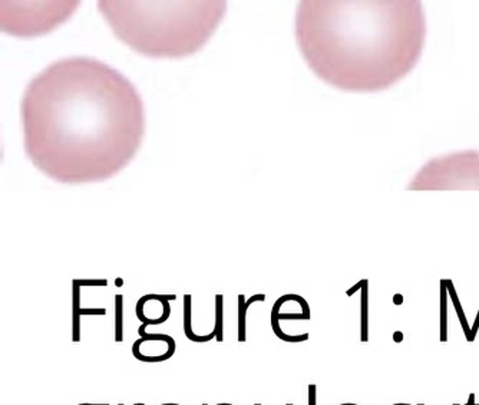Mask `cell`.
I'll return each instance as SVG.
<instances>
[{
	"mask_svg": "<svg viewBox=\"0 0 479 405\" xmlns=\"http://www.w3.org/2000/svg\"><path fill=\"white\" fill-rule=\"evenodd\" d=\"M20 118L28 158L67 184L118 174L135 157L145 131L135 87L85 56L60 59L35 76L20 103Z\"/></svg>",
	"mask_w": 479,
	"mask_h": 405,
	"instance_id": "cell-1",
	"label": "cell"
},
{
	"mask_svg": "<svg viewBox=\"0 0 479 405\" xmlns=\"http://www.w3.org/2000/svg\"><path fill=\"white\" fill-rule=\"evenodd\" d=\"M296 39L308 68L346 92H379L419 62L422 0H300Z\"/></svg>",
	"mask_w": 479,
	"mask_h": 405,
	"instance_id": "cell-2",
	"label": "cell"
},
{
	"mask_svg": "<svg viewBox=\"0 0 479 405\" xmlns=\"http://www.w3.org/2000/svg\"><path fill=\"white\" fill-rule=\"evenodd\" d=\"M122 44L150 58H184L200 51L224 17L227 0H98Z\"/></svg>",
	"mask_w": 479,
	"mask_h": 405,
	"instance_id": "cell-3",
	"label": "cell"
},
{
	"mask_svg": "<svg viewBox=\"0 0 479 405\" xmlns=\"http://www.w3.org/2000/svg\"><path fill=\"white\" fill-rule=\"evenodd\" d=\"M80 0H0V26L16 37L46 35L65 24Z\"/></svg>",
	"mask_w": 479,
	"mask_h": 405,
	"instance_id": "cell-4",
	"label": "cell"
},
{
	"mask_svg": "<svg viewBox=\"0 0 479 405\" xmlns=\"http://www.w3.org/2000/svg\"><path fill=\"white\" fill-rule=\"evenodd\" d=\"M406 189L410 191L479 190V151H456L426 161Z\"/></svg>",
	"mask_w": 479,
	"mask_h": 405,
	"instance_id": "cell-5",
	"label": "cell"
},
{
	"mask_svg": "<svg viewBox=\"0 0 479 405\" xmlns=\"http://www.w3.org/2000/svg\"><path fill=\"white\" fill-rule=\"evenodd\" d=\"M145 325L139 328V339L132 345V355L147 363H158L168 361L175 352V342L171 336L164 334H147Z\"/></svg>",
	"mask_w": 479,
	"mask_h": 405,
	"instance_id": "cell-6",
	"label": "cell"
},
{
	"mask_svg": "<svg viewBox=\"0 0 479 405\" xmlns=\"http://www.w3.org/2000/svg\"><path fill=\"white\" fill-rule=\"evenodd\" d=\"M281 320H310L308 303L293 312H284L277 305H275L272 311V327L276 328Z\"/></svg>",
	"mask_w": 479,
	"mask_h": 405,
	"instance_id": "cell-7",
	"label": "cell"
},
{
	"mask_svg": "<svg viewBox=\"0 0 479 405\" xmlns=\"http://www.w3.org/2000/svg\"><path fill=\"white\" fill-rule=\"evenodd\" d=\"M265 296L264 295H256L253 298H250L248 300H245L244 296H238V341L244 342L245 341V315H247V309L248 307L252 305V303L257 302V300H264Z\"/></svg>",
	"mask_w": 479,
	"mask_h": 405,
	"instance_id": "cell-8",
	"label": "cell"
},
{
	"mask_svg": "<svg viewBox=\"0 0 479 405\" xmlns=\"http://www.w3.org/2000/svg\"><path fill=\"white\" fill-rule=\"evenodd\" d=\"M445 282H446L449 296H451V299H452V302H453V305H455L456 313H458V316H460V320H461V323H462V328H464V332H465V335H467V339L471 342V329H469L468 322H467V319H465V316H464V311H462V308H461L460 299H458V295H456V292H455V289H453L452 282H451V280H445Z\"/></svg>",
	"mask_w": 479,
	"mask_h": 405,
	"instance_id": "cell-9",
	"label": "cell"
},
{
	"mask_svg": "<svg viewBox=\"0 0 479 405\" xmlns=\"http://www.w3.org/2000/svg\"><path fill=\"white\" fill-rule=\"evenodd\" d=\"M446 296H448V286L446 282L441 280V341L446 342Z\"/></svg>",
	"mask_w": 479,
	"mask_h": 405,
	"instance_id": "cell-10",
	"label": "cell"
},
{
	"mask_svg": "<svg viewBox=\"0 0 479 405\" xmlns=\"http://www.w3.org/2000/svg\"><path fill=\"white\" fill-rule=\"evenodd\" d=\"M362 342H367V280L362 291Z\"/></svg>",
	"mask_w": 479,
	"mask_h": 405,
	"instance_id": "cell-11",
	"label": "cell"
},
{
	"mask_svg": "<svg viewBox=\"0 0 479 405\" xmlns=\"http://www.w3.org/2000/svg\"><path fill=\"white\" fill-rule=\"evenodd\" d=\"M122 303L123 299L121 295H116L115 298V305H116V329H115V341L122 342L123 335H122Z\"/></svg>",
	"mask_w": 479,
	"mask_h": 405,
	"instance_id": "cell-12",
	"label": "cell"
},
{
	"mask_svg": "<svg viewBox=\"0 0 479 405\" xmlns=\"http://www.w3.org/2000/svg\"><path fill=\"white\" fill-rule=\"evenodd\" d=\"M216 323H217V341H223V296H216Z\"/></svg>",
	"mask_w": 479,
	"mask_h": 405,
	"instance_id": "cell-13",
	"label": "cell"
},
{
	"mask_svg": "<svg viewBox=\"0 0 479 405\" xmlns=\"http://www.w3.org/2000/svg\"><path fill=\"white\" fill-rule=\"evenodd\" d=\"M308 405H317V387L315 384L308 386Z\"/></svg>",
	"mask_w": 479,
	"mask_h": 405,
	"instance_id": "cell-14",
	"label": "cell"
},
{
	"mask_svg": "<svg viewBox=\"0 0 479 405\" xmlns=\"http://www.w3.org/2000/svg\"><path fill=\"white\" fill-rule=\"evenodd\" d=\"M478 328H479V311H478V316H476V320L473 323V328L471 329V342L475 339V335L478 332Z\"/></svg>",
	"mask_w": 479,
	"mask_h": 405,
	"instance_id": "cell-15",
	"label": "cell"
},
{
	"mask_svg": "<svg viewBox=\"0 0 479 405\" xmlns=\"http://www.w3.org/2000/svg\"><path fill=\"white\" fill-rule=\"evenodd\" d=\"M393 338H394V342H402V334H401V332H397V334H394V335H393Z\"/></svg>",
	"mask_w": 479,
	"mask_h": 405,
	"instance_id": "cell-16",
	"label": "cell"
},
{
	"mask_svg": "<svg viewBox=\"0 0 479 405\" xmlns=\"http://www.w3.org/2000/svg\"><path fill=\"white\" fill-rule=\"evenodd\" d=\"M467 404H468V405H475V394H473V393L469 394V399H468Z\"/></svg>",
	"mask_w": 479,
	"mask_h": 405,
	"instance_id": "cell-17",
	"label": "cell"
},
{
	"mask_svg": "<svg viewBox=\"0 0 479 405\" xmlns=\"http://www.w3.org/2000/svg\"><path fill=\"white\" fill-rule=\"evenodd\" d=\"M78 405H110V404H92V402H82Z\"/></svg>",
	"mask_w": 479,
	"mask_h": 405,
	"instance_id": "cell-18",
	"label": "cell"
},
{
	"mask_svg": "<svg viewBox=\"0 0 479 405\" xmlns=\"http://www.w3.org/2000/svg\"><path fill=\"white\" fill-rule=\"evenodd\" d=\"M401 302H402L401 295H397V296H394V303H401Z\"/></svg>",
	"mask_w": 479,
	"mask_h": 405,
	"instance_id": "cell-19",
	"label": "cell"
},
{
	"mask_svg": "<svg viewBox=\"0 0 479 405\" xmlns=\"http://www.w3.org/2000/svg\"><path fill=\"white\" fill-rule=\"evenodd\" d=\"M161 405H180V404H175V402H166V404H161Z\"/></svg>",
	"mask_w": 479,
	"mask_h": 405,
	"instance_id": "cell-20",
	"label": "cell"
},
{
	"mask_svg": "<svg viewBox=\"0 0 479 405\" xmlns=\"http://www.w3.org/2000/svg\"><path fill=\"white\" fill-rule=\"evenodd\" d=\"M118 405H123V404H121V402H119ZM132 405H145V404H142V402H137V404H132Z\"/></svg>",
	"mask_w": 479,
	"mask_h": 405,
	"instance_id": "cell-21",
	"label": "cell"
},
{
	"mask_svg": "<svg viewBox=\"0 0 479 405\" xmlns=\"http://www.w3.org/2000/svg\"><path fill=\"white\" fill-rule=\"evenodd\" d=\"M393 405H412V404H405V402H401V404H393Z\"/></svg>",
	"mask_w": 479,
	"mask_h": 405,
	"instance_id": "cell-22",
	"label": "cell"
},
{
	"mask_svg": "<svg viewBox=\"0 0 479 405\" xmlns=\"http://www.w3.org/2000/svg\"><path fill=\"white\" fill-rule=\"evenodd\" d=\"M340 405H358V404H351V402H346V404H340Z\"/></svg>",
	"mask_w": 479,
	"mask_h": 405,
	"instance_id": "cell-23",
	"label": "cell"
},
{
	"mask_svg": "<svg viewBox=\"0 0 479 405\" xmlns=\"http://www.w3.org/2000/svg\"><path fill=\"white\" fill-rule=\"evenodd\" d=\"M254 405H261V404H259V402H256V404H254Z\"/></svg>",
	"mask_w": 479,
	"mask_h": 405,
	"instance_id": "cell-24",
	"label": "cell"
},
{
	"mask_svg": "<svg viewBox=\"0 0 479 405\" xmlns=\"http://www.w3.org/2000/svg\"><path fill=\"white\" fill-rule=\"evenodd\" d=\"M286 405H293V404H286Z\"/></svg>",
	"mask_w": 479,
	"mask_h": 405,
	"instance_id": "cell-25",
	"label": "cell"
},
{
	"mask_svg": "<svg viewBox=\"0 0 479 405\" xmlns=\"http://www.w3.org/2000/svg\"><path fill=\"white\" fill-rule=\"evenodd\" d=\"M418 405H425V404H418Z\"/></svg>",
	"mask_w": 479,
	"mask_h": 405,
	"instance_id": "cell-26",
	"label": "cell"
},
{
	"mask_svg": "<svg viewBox=\"0 0 479 405\" xmlns=\"http://www.w3.org/2000/svg\"><path fill=\"white\" fill-rule=\"evenodd\" d=\"M453 405H460V404H453Z\"/></svg>",
	"mask_w": 479,
	"mask_h": 405,
	"instance_id": "cell-27",
	"label": "cell"
},
{
	"mask_svg": "<svg viewBox=\"0 0 479 405\" xmlns=\"http://www.w3.org/2000/svg\"><path fill=\"white\" fill-rule=\"evenodd\" d=\"M475 405H479V404H476V402H475Z\"/></svg>",
	"mask_w": 479,
	"mask_h": 405,
	"instance_id": "cell-28",
	"label": "cell"
}]
</instances>
